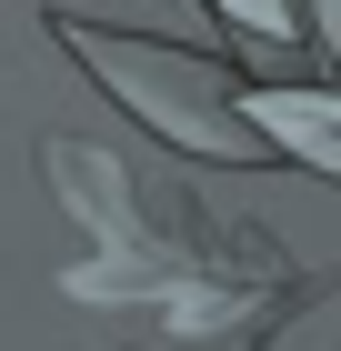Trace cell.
Instances as JSON below:
<instances>
[{"instance_id":"1","label":"cell","mask_w":341,"mask_h":351,"mask_svg":"<svg viewBox=\"0 0 341 351\" xmlns=\"http://www.w3.org/2000/svg\"><path fill=\"white\" fill-rule=\"evenodd\" d=\"M221 10H231V21H251L261 40H281V30H291V0H221Z\"/></svg>"},{"instance_id":"2","label":"cell","mask_w":341,"mask_h":351,"mask_svg":"<svg viewBox=\"0 0 341 351\" xmlns=\"http://www.w3.org/2000/svg\"><path fill=\"white\" fill-rule=\"evenodd\" d=\"M321 30H331V40H341V0H321Z\"/></svg>"}]
</instances>
